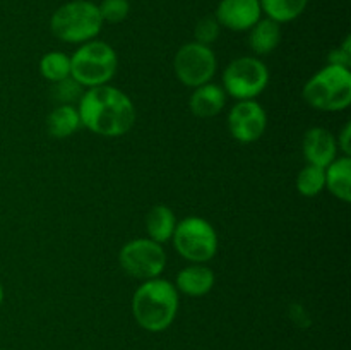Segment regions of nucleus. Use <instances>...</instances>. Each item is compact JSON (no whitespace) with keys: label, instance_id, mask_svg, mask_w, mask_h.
<instances>
[{"label":"nucleus","instance_id":"nucleus-18","mask_svg":"<svg viewBox=\"0 0 351 350\" xmlns=\"http://www.w3.org/2000/svg\"><path fill=\"white\" fill-rule=\"evenodd\" d=\"M82 127L77 106L58 105L48 113L47 130L55 139H67Z\"/></svg>","mask_w":351,"mask_h":350},{"label":"nucleus","instance_id":"nucleus-3","mask_svg":"<svg viewBox=\"0 0 351 350\" xmlns=\"http://www.w3.org/2000/svg\"><path fill=\"white\" fill-rule=\"evenodd\" d=\"M98 3L91 0H71L58 7L50 17V30L64 43L82 45L96 40L103 30Z\"/></svg>","mask_w":351,"mask_h":350},{"label":"nucleus","instance_id":"nucleus-9","mask_svg":"<svg viewBox=\"0 0 351 350\" xmlns=\"http://www.w3.org/2000/svg\"><path fill=\"white\" fill-rule=\"evenodd\" d=\"M218 69V58L211 47L189 41L182 45L173 57V72L178 81L187 88H197V86L211 82Z\"/></svg>","mask_w":351,"mask_h":350},{"label":"nucleus","instance_id":"nucleus-15","mask_svg":"<svg viewBox=\"0 0 351 350\" xmlns=\"http://www.w3.org/2000/svg\"><path fill=\"white\" fill-rule=\"evenodd\" d=\"M144 223H146L147 239L163 246V244L170 242L171 237H173L177 216L170 206L156 205L147 211Z\"/></svg>","mask_w":351,"mask_h":350},{"label":"nucleus","instance_id":"nucleus-5","mask_svg":"<svg viewBox=\"0 0 351 350\" xmlns=\"http://www.w3.org/2000/svg\"><path fill=\"white\" fill-rule=\"evenodd\" d=\"M302 95L319 112H343L351 103V71L339 65H324L305 82Z\"/></svg>","mask_w":351,"mask_h":350},{"label":"nucleus","instance_id":"nucleus-26","mask_svg":"<svg viewBox=\"0 0 351 350\" xmlns=\"http://www.w3.org/2000/svg\"><path fill=\"white\" fill-rule=\"evenodd\" d=\"M351 124H345V127L341 129V132H339V136L336 137V143H338V150L343 151V154L345 156H350L351 154Z\"/></svg>","mask_w":351,"mask_h":350},{"label":"nucleus","instance_id":"nucleus-2","mask_svg":"<svg viewBox=\"0 0 351 350\" xmlns=\"http://www.w3.org/2000/svg\"><path fill=\"white\" fill-rule=\"evenodd\" d=\"M180 299L175 285L167 278L146 280L132 295V314L137 325L151 333L170 328L177 318Z\"/></svg>","mask_w":351,"mask_h":350},{"label":"nucleus","instance_id":"nucleus-1","mask_svg":"<svg viewBox=\"0 0 351 350\" xmlns=\"http://www.w3.org/2000/svg\"><path fill=\"white\" fill-rule=\"evenodd\" d=\"M82 127L101 137L125 136L136 124V106L127 93L112 84L88 88L77 102Z\"/></svg>","mask_w":351,"mask_h":350},{"label":"nucleus","instance_id":"nucleus-19","mask_svg":"<svg viewBox=\"0 0 351 350\" xmlns=\"http://www.w3.org/2000/svg\"><path fill=\"white\" fill-rule=\"evenodd\" d=\"M263 14L278 24L291 23L305 12L308 0H259Z\"/></svg>","mask_w":351,"mask_h":350},{"label":"nucleus","instance_id":"nucleus-7","mask_svg":"<svg viewBox=\"0 0 351 350\" xmlns=\"http://www.w3.org/2000/svg\"><path fill=\"white\" fill-rule=\"evenodd\" d=\"M269 84V69L256 55H245L230 62L223 71V89L226 96L239 100H256Z\"/></svg>","mask_w":351,"mask_h":350},{"label":"nucleus","instance_id":"nucleus-16","mask_svg":"<svg viewBox=\"0 0 351 350\" xmlns=\"http://www.w3.org/2000/svg\"><path fill=\"white\" fill-rule=\"evenodd\" d=\"M281 43V24L264 17L249 30V47L257 55H269Z\"/></svg>","mask_w":351,"mask_h":350},{"label":"nucleus","instance_id":"nucleus-25","mask_svg":"<svg viewBox=\"0 0 351 350\" xmlns=\"http://www.w3.org/2000/svg\"><path fill=\"white\" fill-rule=\"evenodd\" d=\"M328 64L350 69V65H351V36H346L345 41H343V45H339L338 48H335V50L329 51Z\"/></svg>","mask_w":351,"mask_h":350},{"label":"nucleus","instance_id":"nucleus-4","mask_svg":"<svg viewBox=\"0 0 351 350\" xmlns=\"http://www.w3.org/2000/svg\"><path fill=\"white\" fill-rule=\"evenodd\" d=\"M117 71L119 55L106 41H86L71 55V78L86 89L110 84Z\"/></svg>","mask_w":351,"mask_h":350},{"label":"nucleus","instance_id":"nucleus-27","mask_svg":"<svg viewBox=\"0 0 351 350\" xmlns=\"http://www.w3.org/2000/svg\"><path fill=\"white\" fill-rule=\"evenodd\" d=\"M3 295H5V292H3L2 283H0V305H2V302H3Z\"/></svg>","mask_w":351,"mask_h":350},{"label":"nucleus","instance_id":"nucleus-22","mask_svg":"<svg viewBox=\"0 0 351 350\" xmlns=\"http://www.w3.org/2000/svg\"><path fill=\"white\" fill-rule=\"evenodd\" d=\"M98 10L103 23L119 24L129 16L130 2L129 0H101L98 3Z\"/></svg>","mask_w":351,"mask_h":350},{"label":"nucleus","instance_id":"nucleus-21","mask_svg":"<svg viewBox=\"0 0 351 350\" xmlns=\"http://www.w3.org/2000/svg\"><path fill=\"white\" fill-rule=\"evenodd\" d=\"M326 189V170L317 165H305L297 175V191L304 198H315Z\"/></svg>","mask_w":351,"mask_h":350},{"label":"nucleus","instance_id":"nucleus-13","mask_svg":"<svg viewBox=\"0 0 351 350\" xmlns=\"http://www.w3.org/2000/svg\"><path fill=\"white\" fill-rule=\"evenodd\" d=\"M215 271L206 264L191 263V266L182 268L175 278L177 292L189 295V297H204L215 287Z\"/></svg>","mask_w":351,"mask_h":350},{"label":"nucleus","instance_id":"nucleus-8","mask_svg":"<svg viewBox=\"0 0 351 350\" xmlns=\"http://www.w3.org/2000/svg\"><path fill=\"white\" fill-rule=\"evenodd\" d=\"M119 264L129 277L146 281L161 277L167 268L163 246L147 237L132 239L119 250Z\"/></svg>","mask_w":351,"mask_h":350},{"label":"nucleus","instance_id":"nucleus-6","mask_svg":"<svg viewBox=\"0 0 351 350\" xmlns=\"http://www.w3.org/2000/svg\"><path fill=\"white\" fill-rule=\"evenodd\" d=\"M171 240L175 250L189 263L206 264L218 254V233L215 226L201 216L192 215L177 222Z\"/></svg>","mask_w":351,"mask_h":350},{"label":"nucleus","instance_id":"nucleus-28","mask_svg":"<svg viewBox=\"0 0 351 350\" xmlns=\"http://www.w3.org/2000/svg\"><path fill=\"white\" fill-rule=\"evenodd\" d=\"M0 350H2V349H0Z\"/></svg>","mask_w":351,"mask_h":350},{"label":"nucleus","instance_id":"nucleus-23","mask_svg":"<svg viewBox=\"0 0 351 350\" xmlns=\"http://www.w3.org/2000/svg\"><path fill=\"white\" fill-rule=\"evenodd\" d=\"M219 33H221V26L216 21L215 16H206L202 19L197 21L194 27V41L197 43L206 45V47H211V43H215L219 38Z\"/></svg>","mask_w":351,"mask_h":350},{"label":"nucleus","instance_id":"nucleus-12","mask_svg":"<svg viewBox=\"0 0 351 350\" xmlns=\"http://www.w3.org/2000/svg\"><path fill=\"white\" fill-rule=\"evenodd\" d=\"M302 151L308 165H317L326 168L331 161L338 158V143L336 136L324 127H311L304 134Z\"/></svg>","mask_w":351,"mask_h":350},{"label":"nucleus","instance_id":"nucleus-24","mask_svg":"<svg viewBox=\"0 0 351 350\" xmlns=\"http://www.w3.org/2000/svg\"><path fill=\"white\" fill-rule=\"evenodd\" d=\"M55 93H57L55 98L60 102V105H72V102H75V100L79 102V98H81V95L84 93V89H82V86L77 84L74 79L67 78L60 82H55Z\"/></svg>","mask_w":351,"mask_h":350},{"label":"nucleus","instance_id":"nucleus-10","mask_svg":"<svg viewBox=\"0 0 351 350\" xmlns=\"http://www.w3.org/2000/svg\"><path fill=\"white\" fill-rule=\"evenodd\" d=\"M226 126L233 139L239 143H256L267 129V113L256 100H242L230 108Z\"/></svg>","mask_w":351,"mask_h":350},{"label":"nucleus","instance_id":"nucleus-17","mask_svg":"<svg viewBox=\"0 0 351 350\" xmlns=\"http://www.w3.org/2000/svg\"><path fill=\"white\" fill-rule=\"evenodd\" d=\"M326 170V189L339 201H351V158L338 156L335 161L324 168Z\"/></svg>","mask_w":351,"mask_h":350},{"label":"nucleus","instance_id":"nucleus-14","mask_svg":"<svg viewBox=\"0 0 351 350\" xmlns=\"http://www.w3.org/2000/svg\"><path fill=\"white\" fill-rule=\"evenodd\" d=\"M226 98L228 96H226L223 86L206 82V84L194 88L191 98H189V106L197 119H213L225 108Z\"/></svg>","mask_w":351,"mask_h":350},{"label":"nucleus","instance_id":"nucleus-11","mask_svg":"<svg viewBox=\"0 0 351 350\" xmlns=\"http://www.w3.org/2000/svg\"><path fill=\"white\" fill-rule=\"evenodd\" d=\"M215 17L221 27L242 33L263 19V9L259 0H221L216 7Z\"/></svg>","mask_w":351,"mask_h":350},{"label":"nucleus","instance_id":"nucleus-20","mask_svg":"<svg viewBox=\"0 0 351 350\" xmlns=\"http://www.w3.org/2000/svg\"><path fill=\"white\" fill-rule=\"evenodd\" d=\"M40 74L51 84L71 78V57L58 50L48 51L40 60Z\"/></svg>","mask_w":351,"mask_h":350}]
</instances>
